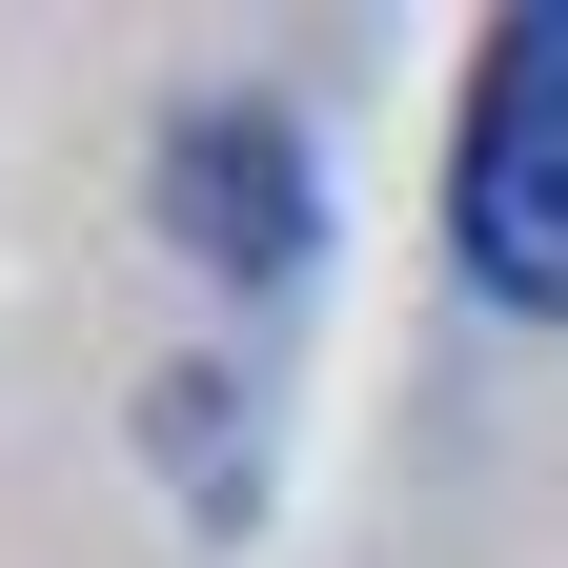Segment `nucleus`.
Instances as JSON below:
<instances>
[{"mask_svg":"<svg viewBox=\"0 0 568 568\" xmlns=\"http://www.w3.org/2000/svg\"><path fill=\"white\" fill-rule=\"evenodd\" d=\"M447 244L487 305L568 325V0L467 61V163H447Z\"/></svg>","mask_w":568,"mask_h":568,"instance_id":"obj_1","label":"nucleus"},{"mask_svg":"<svg viewBox=\"0 0 568 568\" xmlns=\"http://www.w3.org/2000/svg\"><path fill=\"white\" fill-rule=\"evenodd\" d=\"M163 224L224 264V284H284V264H305V142H284L264 102L183 122V142H163Z\"/></svg>","mask_w":568,"mask_h":568,"instance_id":"obj_2","label":"nucleus"}]
</instances>
